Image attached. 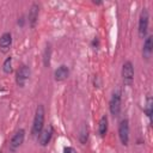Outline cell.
I'll use <instances>...</instances> for the list:
<instances>
[{
	"label": "cell",
	"mask_w": 153,
	"mask_h": 153,
	"mask_svg": "<svg viewBox=\"0 0 153 153\" xmlns=\"http://www.w3.org/2000/svg\"><path fill=\"white\" fill-rule=\"evenodd\" d=\"M50 56H51V45L47 44V47L44 49V53H43V65L45 67H48L50 65Z\"/></svg>",
	"instance_id": "2e32d148"
},
{
	"label": "cell",
	"mask_w": 153,
	"mask_h": 153,
	"mask_svg": "<svg viewBox=\"0 0 153 153\" xmlns=\"http://www.w3.org/2000/svg\"><path fill=\"white\" fill-rule=\"evenodd\" d=\"M145 114L151 121L152 120V115H153V99H152L151 96H147L146 105H145Z\"/></svg>",
	"instance_id": "9a60e30c"
},
{
	"label": "cell",
	"mask_w": 153,
	"mask_h": 153,
	"mask_svg": "<svg viewBox=\"0 0 153 153\" xmlns=\"http://www.w3.org/2000/svg\"><path fill=\"white\" fill-rule=\"evenodd\" d=\"M109 110L114 117H117L120 115V111H121V91L120 90H116L112 92L109 102Z\"/></svg>",
	"instance_id": "3957f363"
},
{
	"label": "cell",
	"mask_w": 153,
	"mask_h": 153,
	"mask_svg": "<svg viewBox=\"0 0 153 153\" xmlns=\"http://www.w3.org/2000/svg\"><path fill=\"white\" fill-rule=\"evenodd\" d=\"M44 106L42 104H39L36 108L35 111V116H33V121H32V128H31V134L32 136H38L39 133L42 131V129L44 128Z\"/></svg>",
	"instance_id": "6da1fadb"
},
{
	"label": "cell",
	"mask_w": 153,
	"mask_h": 153,
	"mask_svg": "<svg viewBox=\"0 0 153 153\" xmlns=\"http://www.w3.org/2000/svg\"><path fill=\"white\" fill-rule=\"evenodd\" d=\"M106 131H108V117L102 116L98 122V134L103 137L106 135Z\"/></svg>",
	"instance_id": "4fadbf2b"
},
{
	"label": "cell",
	"mask_w": 153,
	"mask_h": 153,
	"mask_svg": "<svg viewBox=\"0 0 153 153\" xmlns=\"http://www.w3.org/2000/svg\"><path fill=\"white\" fill-rule=\"evenodd\" d=\"M78 137H79L80 143L85 145V143L87 142V139H88V128H87V126H86L85 123L81 124V127H80V129H79V135H78Z\"/></svg>",
	"instance_id": "5bb4252c"
},
{
	"label": "cell",
	"mask_w": 153,
	"mask_h": 153,
	"mask_svg": "<svg viewBox=\"0 0 153 153\" xmlns=\"http://www.w3.org/2000/svg\"><path fill=\"white\" fill-rule=\"evenodd\" d=\"M30 74H31V71H30V67L27 65H22L17 73H16V82L19 87H24L25 82L29 80L30 78Z\"/></svg>",
	"instance_id": "8992f818"
},
{
	"label": "cell",
	"mask_w": 153,
	"mask_h": 153,
	"mask_svg": "<svg viewBox=\"0 0 153 153\" xmlns=\"http://www.w3.org/2000/svg\"><path fill=\"white\" fill-rule=\"evenodd\" d=\"M63 153H76V152L72 146H66L63 147Z\"/></svg>",
	"instance_id": "ac0fdd59"
},
{
	"label": "cell",
	"mask_w": 153,
	"mask_h": 153,
	"mask_svg": "<svg viewBox=\"0 0 153 153\" xmlns=\"http://www.w3.org/2000/svg\"><path fill=\"white\" fill-rule=\"evenodd\" d=\"M148 23H149V14L147 8H142L140 17H139V24H137V32L141 38H145L148 31Z\"/></svg>",
	"instance_id": "7a4b0ae2"
},
{
	"label": "cell",
	"mask_w": 153,
	"mask_h": 153,
	"mask_svg": "<svg viewBox=\"0 0 153 153\" xmlns=\"http://www.w3.org/2000/svg\"><path fill=\"white\" fill-rule=\"evenodd\" d=\"M122 79L126 85H131L134 80V65L131 61H126L122 66Z\"/></svg>",
	"instance_id": "5b68a950"
},
{
	"label": "cell",
	"mask_w": 153,
	"mask_h": 153,
	"mask_svg": "<svg viewBox=\"0 0 153 153\" xmlns=\"http://www.w3.org/2000/svg\"><path fill=\"white\" fill-rule=\"evenodd\" d=\"M92 47H98L99 45V41H98V38L96 37V38H93V41H92Z\"/></svg>",
	"instance_id": "ffe728a7"
},
{
	"label": "cell",
	"mask_w": 153,
	"mask_h": 153,
	"mask_svg": "<svg viewBox=\"0 0 153 153\" xmlns=\"http://www.w3.org/2000/svg\"><path fill=\"white\" fill-rule=\"evenodd\" d=\"M0 153H1V152H0Z\"/></svg>",
	"instance_id": "44dd1931"
},
{
	"label": "cell",
	"mask_w": 153,
	"mask_h": 153,
	"mask_svg": "<svg viewBox=\"0 0 153 153\" xmlns=\"http://www.w3.org/2000/svg\"><path fill=\"white\" fill-rule=\"evenodd\" d=\"M53 134H54V128L51 124H49L48 127L43 128L42 131L39 133V135L37 136L38 137V143L42 146V147H45L49 145L51 137H53Z\"/></svg>",
	"instance_id": "ba28073f"
},
{
	"label": "cell",
	"mask_w": 153,
	"mask_h": 153,
	"mask_svg": "<svg viewBox=\"0 0 153 153\" xmlns=\"http://www.w3.org/2000/svg\"><path fill=\"white\" fill-rule=\"evenodd\" d=\"M38 14H39V6L37 4H32L29 10V14H27V22L31 27L36 26L37 20H38Z\"/></svg>",
	"instance_id": "9c48e42d"
},
{
	"label": "cell",
	"mask_w": 153,
	"mask_h": 153,
	"mask_svg": "<svg viewBox=\"0 0 153 153\" xmlns=\"http://www.w3.org/2000/svg\"><path fill=\"white\" fill-rule=\"evenodd\" d=\"M24 23H25V17H24V16H22L20 18H18V25L23 26V25H24Z\"/></svg>",
	"instance_id": "d6986e66"
},
{
	"label": "cell",
	"mask_w": 153,
	"mask_h": 153,
	"mask_svg": "<svg viewBox=\"0 0 153 153\" xmlns=\"http://www.w3.org/2000/svg\"><path fill=\"white\" fill-rule=\"evenodd\" d=\"M152 51H153V36L149 35V36L145 37L143 47H142V56L146 60H148L152 55Z\"/></svg>",
	"instance_id": "30bf717a"
},
{
	"label": "cell",
	"mask_w": 153,
	"mask_h": 153,
	"mask_svg": "<svg viewBox=\"0 0 153 153\" xmlns=\"http://www.w3.org/2000/svg\"><path fill=\"white\" fill-rule=\"evenodd\" d=\"M24 139H25V129L20 128V129H18V130L13 134V136L11 137L10 143H8V149H10L11 152H16V151L22 146V143L24 142Z\"/></svg>",
	"instance_id": "277c9868"
},
{
	"label": "cell",
	"mask_w": 153,
	"mask_h": 153,
	"mask_svg": "<svg viewBox=\"0 0 153 153\" xmlns=\"http://www.w3.org/2000/svg\"><path fill=\"white\" fill-rule=\"evenodd\" d=\"M12 45V35L11 32H4L0 36V50L2 53H7Z\"/></svg>",
	"instance_id": "8fae6325"
},
{
	"label": "cell",
	"mask_w": 153,
	"mask_h": 153,
	"mask_svg": "<svg viewBox=\"0 0 153 153\" xmlns=\"http://www.w3.org/2000/svg\"><path fill=\"white\" fill-rule=\"evenodd\" d=\"M68 75H69V68H68V66H66V65L59 66V67L55 69V72H54V79H55L56 81H63L65 79L68 78Z\"/></svg>",
	"instance_id": "7c38bea8"
},
{
	"label": "cell",
	"mask_w": 153,
	"mask_h": 153,
	"mask_svg": "<svg viewBox=\"0 0 153 153\" xmlns=\"http://www.w3.org/2000/svg\"><path fill=\"white\" fill-rule=\"evenodd\" d=\"M118 137L123 146H128L129 142V121L123 118L118 124Z\"/></svg>",
	"instance_id": "52a82bcc"
},
{
	"label": "cell",
	"mask_w": 153,
	"mask_h": 153,
	"mask_svg": "<svg viewBox=\"0 0 153 153\" xmlns=\"http://www.w3.org/2000/svg\"><path fill=\"white\" fill-rule=\"evenodd\" d=\"M2 71L6 74H10L12 72V56H7L2 63Z\"/></svg>",
	"instance_id": "e0dca14e"
}]
</instances>
